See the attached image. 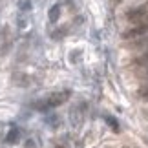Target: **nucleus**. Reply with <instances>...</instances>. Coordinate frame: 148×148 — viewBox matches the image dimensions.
<instances>
[{"label": "nucleus", "instance_id": "6", "mask_svg": "<svg viewBox=\"0 0 148 148\" xmlns=\"http://www.w3.org/2000/svg\"><path fill=\"white\" fill-rule=\"evenodd\" d=\"M59 15H60V8H59V5H53L51 11H49V20L57 22V20H59Z\"/></svg>", "mask_w": 148, "mask_h": 148}, {"label": "nucleus", "instance_id": "5", "mask_svg": "<svg viewBox=\"0 0 148 148\" xmlns=\"http://www.w3.org/2000/svg\"><path fill=\"white\" fill-rule=\"evenodd\" d=\"M16 139H18V128H11V132L8 134L5 141L8 143H16Z\"/></svg>", "mask_w": 148, "mask_h": 148}, {"label": "nucleus", "instance_id": "7", "mask_svg": "<svg viewBox=\"0 0 148 148\" xmlns=\"http://www.w3.org/2000/svg\"><path fill=\"white\" fill-rule=\"evenodd\" d=\"M137 77H139V79H145V81H148V64L141 66L139 70H137Z\"/></svg>", "mask_w": 148, "mask_h": 148}, {"label": "nucleus", "instance_id": "4", "mask_svg": "<svg viewBox=\"0 0 148 148\" xmlns=\"http://www.w3.org/2000/svg\"><path fill=\"white\" fill-rule=\"evenodd\" d=\"M134 64L135 66H145V64H148V49H145L141 55H137L134 59Z\"/></svg>", "mask_w": 148, "mask_h": 148}, {"label": "nucleus", "instance_id": "10", "mask_svg": "<svg viewBox=\"0 0 148 148\" xmlns=\"http://www.w3.org/2000/svg\"><path fill=\"white\" fill-rule=\"evenodd\" d=\"M115 2H121V0H115Z\"/></svg>", "mask_w": 148, "mask_h": 148}, {"label": "nucleus", "instance_id": "8", "mask_svg": "<svg viewBox=\"0 0 148 148\" xmlns=\"http://www.w3.org/2000/svg\"><path fill=\"white\" fill-rule=\"evenodd\" d=\"M139 97L143 101H148V88H141L139 90Z\"/></svg>", "mask_w": 148, "mask_h": 148}, {"label": "nucleus", "instance_id": "9", "mask_svg": "<svg viewBox=\"0 0 148 148\" xmlns=\"http://www.w3.org/2000/svg\"><path fill=\"white\" fill-rule=\"evenodd\" d=\"M143 9H145V16H146V24H148V2L143 4Z\"/></svg>", "mask_w": 148, "mask_h": 148}, {"label": "nucleus", "instance_id": "1", "mask_svg": "<svg viewBox=\"0 0 148 148\" xmlns=\"http://www.w3.org/2000/svg\"><path fill=\"white\" fill-rule=\"evenodd\" d=\"M68 99V92H59V93H53L51 97H48L44 102H40V104H37V108H40V110H48V108H55L62 104V102H66Z\"/></svg>", "mask_w": 148, "mask_h": 148}, {"label": "nucleus", "instance_id": "3", "mask_svg": "<svg viewBox=\"0 0 148 148\" xmlns=\"http://www.w3.org/2000/svg\"><path fill=\"white\" fill-rule=\"evenodd\" d=\"M126 46L130 49H135V51H145V49H148V35L139 37V38H134V40H128Z\"/></svg>", "mask_w": 148, "mask_h": 148}, {"label": "nucleus", "instance_id": "2", "mask_svg": "<svg viewBox=\"0 0 148 148\" xmlns=\"http://www.w3.org/2000/svg\"><path fill=\"white\" fill-rule=\"evenodd\" d=\"M145 35H148V24H135L132 29H126L123 33V38L128 42V40H134V38H139Z\"/></svg>", "mask_w": 148, "mask_h": 148}]
</instances>
